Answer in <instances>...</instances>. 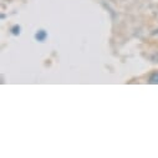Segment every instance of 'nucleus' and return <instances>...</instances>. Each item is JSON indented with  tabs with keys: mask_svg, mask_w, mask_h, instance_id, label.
Instances as JSON below:
<instances>
[{
	"mask_svg": "<svg viewBox=\"0 0 158 158\" xmlns=\"http://www.w3.org/2000/svg\"><path fill=\"white\" fill-rule=\"evenodd\" d=\"M149 84H152V85H157L158 84V71H154L149 76Z\"/></svg>",
	"mask_w": 158,
	"mask_h": 158,
	"instance_id": "2",
	"label": "nucleus"
},
{
	"mask_svg": "<svg viewBox=\"0 0 158 158\" xmlns=\"http://www.w3.org/2000/svg\"><path fill=\"white\" fill-rule=\"evenodd\" d=\"M11 32H13L14 35H19V34H20V26H18V25L13 26V27H11Z\"/></svg>",
	"mask_w": 158,
	"mask_h": 158,
	"instance_id": "3",
	"label": "nucleus"
},
{
	"mask_svg": "<svg viewBox=\"0 0 158 158\" xmlns=\"http://www.w3.org/2000/svg\"><path fill=\"white\" fill-rule=\"evenodd\" d=\"M48 37V34L45 30H39L36 34H35V39L37 41H45V39Z\"/></svg>",
	"mask_w": 158,
	"mask_h": 158,
	"instance_id": "1",
	"label": "nucleus"
}]
</instances>
